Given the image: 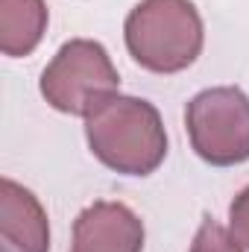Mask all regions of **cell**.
Returning a JSON list of instances; mask_svg holds the SVG:
<instances>
[{
    "label": "cell",
    "mask_w": 249,
    "mask_h": 252,
    "mask_svg": "<svg viewBox=\"0 0 249 252\" xmlns=\"http://www.w3.org/2000/svg\"><path fill=\"white\" fill-rule=\"evenodd\" d=\"M91 153L115 173L147 176L167 156V132L153 103L109 94L85 115Z\"/></svg>",
    "instance_id": "6da1fadb"
},
{
    "label": "cell",
    "mask_w": 249,
    "mask_h": 252,
    "mask_svg": "<svg viewBox=\"0 0 249 252\" xmlns=\"http://www.w3.org/2000/svg\"><path fill=\"white\" fill-rule=\"evenodd\" d=\"M126 50L153 73H179L202 53L205 30L190 0H141L124 24Z\"/></svg>",
    "instance_id": "7a4b0ae2"
},
{
    "label": "cell",
    "mask_w": 249,
    "mask_h": 252,
    "mask_svg": "<svg viewBox=\"0 0 249 252\" xmlns=\"http://www.w3.org/2000/svg\"><path fill=\"white\" fill-rule=\"evenodd\" d=\"M185 126L202 161L214 167L249 161V97L241 88L220 85L199 91L185 109Z\"/></svg>",
    "instance_id": "3957f363"
},
{
    "label": "cell",
    "mask_w": 249,
    "mask_h": 252,
    "mask_svg": "<svg viewBox=\"0 0 249 252\" xmlns=\"http://www.w3.org/2000/svg\"><path fill=\"white\" fill-rule=\"evenodd\" d=\"M121 76L103 44L73 38L59 47L53 62L41 73L44 100L64 115H88L100 100L118 94Z\"/></svg>",
    "instance_id": "277c9868"
},
{
    "label": "cell",
    "mask_w": 249,
    "mask_h": 252,
    "mask_svg": "<svg viewBox=\"0 0 249 252\" xmlns=\"http://www.w3.org/2000/svg\"><path fill=\"white\" fill-rule=\"evenodd\" d=\"M144 250V223L124 205L100 199L88 205L73 223L70 252H141Z\"/></svg>",
    "instance_id": "5b68a950"
},
{
    "label": "cell",
    "mask_w": 249,
    "mask_h": 252,
    "mask_svg": "<svg viewBox=\"0 0 249 252\" xmlns=\"http://www.w3.org/2000/svg\"><path fill=\"white\" fill-rule=\"evenodd\" d=\"M47 211L32 190L12 179H0V252H47Z\"/></svg>",
    "instance_id": "8992f818"
},
{
    "label": "cell",
    "mask_w": 249,
    "mask_h": 252,
    "mask_svg": "<svg viewBox=\"0 0 249 252\" xmlns=\"http://www.w3.org/2000/svg\"><path fill=\"white\" fill-rule=\"evenodd\" d=\"M47 30L44 0H0V50L6 56H30Z\"/></svg>",
    "instance_id": "52a82bcc"
},
{
    "label": "cell",
    "mask_w": 249,
    "mask_h": 252,
    "mask_svg": "<svg viewBox=\"0 0 249 252\" xmlns=\"http://www.w3.org/2000/svg\"><path fill=\"white\" fill-rule=\"evenodd\" d=\"M190 252H244V247L232 238V232H226L217 220L205 217L199 232L193 235Z\"/></svg>",
    "instance_id": "ba28073f"
},
{
    "label": "cell",
    "mask_w": 249,
    "mask_h": 252,
    "mask_svg": "<svg viewBox=\"0 0 249 252\" xmlns=\"http://www.w3.org/2000/svg\"><path fill=\"white\" fill-rule=\"evenodd\" d=\"M229 226H232V238L249 250V185L229 205Z\"/></svg>",
    "instance_id": "9c48e42d"
}]
</instances>
